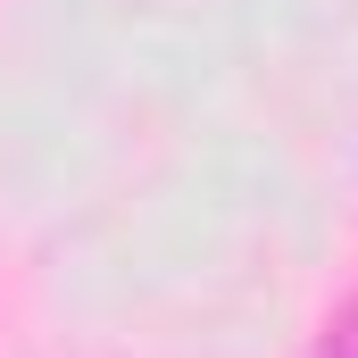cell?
<instances>
[{
  "label": "cell",
  "instance_id": "cell-1",
  "mask_svg": "<svg viewBox=\"0 0 358 358\" xmlns=\"http://www.w3.org/2000/svg\"><path fill=\"white\" fill-rule=\"evenodd\" d=\"M325 358H358V308L334 325V342H325Z\"/></svg>",
  "mask_w": 358,
  "mask_h": 358
}]
</instances>
